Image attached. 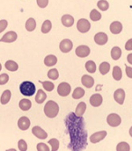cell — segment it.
Returning a JSON list of instances; mask_svg holds the SVG:
<instances>
[{"label":"cell","mask_w":132,"mask_h":151,"mask_svg":"<svg viewBox=\"0 0 132 151\" xmlns=\"http://www.w3.org/2000/svg\"><path fill=\"white\" fill-rule=\"evenodd\" d=\"M86 104L84 102H80L78 104V106H77L76 107V109H75V114L77 116H82L85 110H86Z\"/></svg>","instance_id":"24"},{"label":"cell","mask_w":132,"mask_h":151,"mask_svg":"<svg viewBox=\"0 0 132 151\" xmlns=\"http://www.w3.org/2000/svg\"><path fill=\"white\" fill-rule=\"evenodd\" d=\"M71 86L66 83V82H62L61 84H59L58 88H57V92L59 94V96H68L71 93Z\"/></svg>","instance_id":"6"},{"label":"cell","mask_w":132,"mask_h":151,"mask_svg":"<svg viewBox=\"0 0 132 151\" xmlns=\"http://www.w3.org/2000/svg\"><path fill=\"white\" fill-rule=\"evenodd\" d=\"M82 83L85 88H91L94 85V79L92 77H91L89 75H83L82 78Z\"/></svg>","instance_id":"17"},{"label":"cell","mask_w":132,"mask_h":151,"mask_svg":"<svg viewBox=\"0 0 132 151\" xmlns=\"http://www.w3.org/2000/svg\"><path fill=\"white\" fill-rule=\"evenodd\" d=\"M68 132L71 137L69 148L72 150H82L87 146V131L84 120L75 113H71L65 119Z\"/></svg>","instance_id":"1"},{"label":"cell","mask_w":132,"mask_h":151,"mask_svg":"<svg viewBox=\"0 0 132 151\" xmlns=\"http://www.w3.org/2000/svg\"><path fill=\"white\" fill-rule=\"evenodd\" d=\"M62 23L66 27H71L74 24V18L71 15H64L62 17Z\"/></svg>","instance_id":"18"},{"label":"cell","mask_w":132,"mask_h":151,"mask_svg":"<svg viewBox=\"0 0 132 151\" xmlns=\"http://www.w3.org/2000/svg\"><path fill=\"white\" fill-rule=\"evenodd\" d=\"M84 94H85V91H84L83 88H75V90L72 93V98L74 99H82V96H84Z\"/></svg>","instance_id":"28"},{"label":"cell","mask_w":132,"mask_h":151,"mask_svg":"<svg viewBox=\"0 0 132 151\" xmlns=\"http://www.w3.org/2000/svg\"><path fill=\"white\" fill-rule=\"evenodd\" d=\"M5 67L7 70L11 71V72H15L18 69V65L16 62L13 61V60H8L6 62Z\"/></svg>","instance_id":"23"},{"label":"cell","mask_w":132,"mask_h":151,"mask_svg":"<svg viewBox=\"0 0 132 151\" xmlns=\"http://www.w3.org/2000/svg\"><path fill=\"white\" fill-rule=\"evenodd\" d=\"M127 59H128V62L132 65V53L128 54V57H127Z\"/></svg>","instance_id":"45"},{"label":"cell","mask_w":132,"mask_h":151,"mask_svg":"<svg viewBox=\"0 0 132 151\" xmlns=\"http://www.w3.org/2000/svg\"><path fill=\"white\" fill-rule=\"evenodd\" d=\"M121 49H120L119 47H114L112 49H111V58L112 59L114 60H119L121 57Z\"/></svg>","instance_id":"26"},{"label":"cell","mask_w":132,"mask_h":151,"mask_svg":"<svg viewBox=\"0 0 132 151\" xmlns=\"http://www.w3.org/2000/svg\"><path fill=\"white\" fill-rule=\"evenodd\" d=\"M114 99L119 105H122L125 100V91L121 88H119L114 92Z\"/></svg>","instance_id":"13"},{"label":"cell","mask_w":132,"mask_h":151,"mask_svg":"<svg viewBox=\"0 0 132 151\" xmlns=\"http://www.w3.org/2000/svg\"><path fill=\"white\" fill-rule=\"evenodd\" d=\"M75 53H76V56L79 57V58H86L90 55L91 53V49L89 47L87 46H79L78 47L76 48L75 50Z\"/></svg>","instance_id":"7"},{"label":"cell","mask_w":132,"mask_h":151,"mask_svg":"<svg viewBox=\"0 0 132 151\" xmlns=\"http://www.w3.org/2000/svg\"><path fill=\"white\" fill-rule=\"evenodd\" d=\"M102 96L100 95V94H94L91 96V99H90V103L92 106H100L101 104H102Z\"/></svg>","instance_id":"16"},{"label":"cell","mask_w":132,"mask_h":151,"mask_svg":"<svg viewBox=\"0 0 132 151\" xmlns=\"http://www.w3.org/2000/svg\"><path fill=\"white\" fill-rule=\"evenodd\" d=\"M52 28V23L50 20H45V22L43 23V26H42V28H41V31L43 32V34H46L48 32H50Z\"/></svg>","instance_id":"30"},{"label":"cell","mask_w":132,"mask_h":151,"mask_svg":"<svg viewBox=\"0 0 132 151\" xmlns=\"http://www.w3.org/2000/svg\"><path fill=\"white\" fill-rule=\"evenodd\" d=\"M125 48L128 51H131L132 50V38L127 41L126 45H125Z\"/></svg>","instance_id":"43"},{"label":"cell","mask_w":132,"mask_h":151,"mask_svg":"<svg viewBox=\"0 0 132 151\" xmlns=\"http://www.w3.org/2000/svg\"><path fill=\"white\" fill-rule=\"evenodd\" d=\"M18 127L21 129V130H27L30 127V120L29 118L26 116H22L18 119L17 122Z\"/></svg>","instance_id":"14"},{"label":"cell","mask_w":132,"mask_h":151,"mask_svg":"<svg viewBox=\"0 0 132 151\" xmlns=\"http://www.w3.org/2000/svg\"><path fill=\"white\" fill-rule=\"evenodd\" d=\"M18 149L20 151H26L27 150V144L24 139H20L18 141Z\"/></svg>","instance_id":"38"},{"label":"cell","mask_w":132,"mask_h":151,"mask_svg":"<svg viewBox=\"0 0 132 151\" xmlns=\"http://www.w3.org/2000/svg\"><path fill=\"white\" fill-rule=\"evenodd\" d=\"M85 68L86 70L89 72V73H94L96 71V65L93 61L90 60V61H87L85 64Z\"/></svg>","instance_id":"32"},{"label":"cell","mask_w":132,"mask_h":151,"mask_svg":"<svg viewBox=\"0 0 132 151\" xmlns=\"http://www.w3.org/2000/svg\"><path fill=\"white\" fill-rule=\"evenodd\" d=\"M9 80V76L7 74H1L0 75V85H5Z\"/></svg>","instance_id":"39"},{"label":"cell","mask_w":132,"mask_h":151,"mask_svg":"<svg viewBox=\"0 0 132 151\" xmlns=\"http://www.w3.org/2000/svg\"><path fill=\"white\" fill-rule=\"evenodd\" d=\"M97 6L101 11H106V10L109 9V6L108 1H106V0H100V1L98 2Z\"/></svg>","instance_id":"37"},{"label":"cell","mask_w":132,"mask_h":151,"mask_svg":"<svg viewBox=\"0 0 132 151\" xmlns=\"http://www.w3.org/2000/svg\"><path fill=\"white\" fill-rule=\"evenodd\" d=\"M77 29H78L81 33H87V32L91 29V23L87 19L82 18L77 22Z\"/></svg>","instance_id":"5"},{"label":"cell","mask_w":132,"mask_h":151,"mask_svg":"<svg viewBox=\"0 0 132 151\" xmlns=\"http://www.w3.org/2000/svg\"><path fill=\"white\" fill-rule=\"evenodd\" d=\"M129 135H130V137H132V127H131L130 129H129Z\"/></svg>","instance_id":"46"},{"label":"cell","mask_w":132,"mask_h":151,"mask_svg":"<svg viewBox=\"0 0 132 151\" xmlns=\"http://www.w3.org/2000/svg\"><path fill=\"white\" fill-rule=\"evenodd\" d=\"M112 77L115 80L119 81L122 78V71H121V68L119 67L116 66L113 68V70H112Z\"/></svg>","instance_id":"25"},{"label":"cell","mask_w":132,"mask_h":151,"mask_svg":"<svg viewBox=\"0 0 132 151\" xmlns=\"http://www.w3.org/2000/svg\"><path fill=\"white\" fill-rule=\"evenodd\" d=\"M59 47H60V50L62 53H68L72 49L73 45H72V42L70 39H63L60 43Z\"/></svg>","instance_id":"8"},{"label":"cell","mask_w":132,"mask_h":151,"mask_svg":"<svg viewBox=\"0 0 132 151\" xmlns=\"http://www.w3.org/2000/svg\"><path fill=\"white\" fill-rule=\"evenodd\" d=\"M31 106H32V103L29 99H24L20 100V102H19V107L21 109V110H23V111L29 110L31 109Z\"/></svg>","instance_id":"19"},{"label":"cell","mask_w":132,"mask_h":151,"mask_svg":"<svg viewBox=\"0 0 132 151\" xmlns=\"http://www.w3.org/2000/svg\"><path fill=\"white\" fill-rule=\"evenodd\" d=\"M39 82L43 85V88H45L48 92L53 91V88H54V84L53 82H51V81H39Z\"/></svg>","instance_id":"31"},{"label":"cell","mask_w":132,"mask_h":151,"mask_svg":"<svg viewBox=\"0 0 132 151\" xmlns=\"http://www.w3.org/2000/svg\"><path fill=\"white\" fill-rule=\"evenodd\" d=\"M99 69H100L101 74L106 75V74H108V72L109 70H111V65H109L108 62H102L100 65V68H99Z\"/></svg>","instance_id":"29"},{"label":"cell","mask_w":132,"mask_h":151,"mask_svg":"<svg viewBox=\"0 0 132 151\" xmlns=\"http://www.w3.org/2000/svg\"><path fill=\"white\" fill-rule=\"evenodd\" d=\"M7 25H8V23L6 20H5V19L0 20V33L3 32L7 27Z\"/></svg>","instance_id":"42"},{"label":"cell","mask_w":132,"mask_h":151,"mask_svg":"<svg viewBox=\"0 0 132 151\" xmlns=\"http://www.w3.org/2000/svg\"><path fill=\"white\" fill-rule=\"evenodd\" d=\"M11 96H12V94H11L10 90H5L1 96V99H0V103L2 105H6L10 101Z\"/></svg>","instance_id":"21"},{"label":"cell","mask_w":132,"mask_h":151,"mask_svg":"<svg viewBox=\"0 0 132 151\" xmlns=\"http://www.w3.org/2000/svg\"><path fill=\"white\" fill-rule=\"evenodd\" d=\"M94 41L97 45L100 46H103L108 42V36L106 33H103V32H100V33H97L94 36Z\"/></svg>","instance_id":"9"},{"label":"cell","mask_w":132,"mask_h":151,"mask_svg":"<svg viewBox=\"0 0 132 151\" xmlns=\"http://www.w3.org/2000/svg\"><path fill=\"white\" fill-rule=\"evenodd\" d=\"M59 113V106L56 102L50 100L45 106V114L47 117L53 118L55 117Z\"/></svg>","instance_id":"3"},{"label":"cell","mask_w":132,"mask_h":151,"mask_svg":"<svg viewBox=\"0 0 132 151\" xmlns=\"http://www.w3.org/2000/svg\"><path fill=\"white\" fill-rule=\"evenodd\" d=\"M46 98H47V96H46L45 92L43 91V89H39L37 91L36 96H35V101L38 104H42V103L45 102V100L46 99Z\"/></svg>","instance_id":"20"},{"label":"cell","mask_w":132,"mask_h":151,"mask_svg":"<svg viewBox=\"0 0 132 151\" xmlns=\"http://www.w3.org/2000/svg\"><path fill=\"white\" fill-rule=\"evenodd\" d=\"M36 2L40 8H45L47 6V5L49 3V0H36Z\"/></svg>","instance_id":"41"},{"label":"cell","mask_w":132,"mask_h":151,"mask_svg":"<svg viewBox=\"0 0 132 151\" xmlns=\"http://www.w3.org/2000/svg\"><path fill=\"white\" fill-rule=\"evenodd\" d=\"M90 17L92 21H98L101 18V14L99 11H97L96 9H92L90 14Z\"/></svg>","instance_id":"35"},{"label":"cell","mask_w":132,"mask_h":151,"mask_svg":"<svg viewBox=\"0 0 132 151\" xmlns=\"http://www.w3.org/2000/svg\"><path fill=\"white\" fill-rule=\"evenodd\" d=\"M57 63V58L53 55H49L45 58V64L46 67H53Z\"/></svg>","instance_id":"22"},{"label":"cell","mask_w":132,"mask_h":151,"mask_svg":"<svg viewBox=\"0 0 132 151\" xmlns=\"http://www.w3.org/2000/svg\"><path fill=\"white\" fill-rule=\"evenodd\" d=\"M122 24L119 21H114V22L111 23V27H109V31L114 35H118L122 31Z\"/></svg>","instance_id":"15"},{"label":"cell","mask_w":132,"mask_h":151,"mask_svg":"<svg viewBox=\"0 0 132 151\" xmlns=\"http://www.w3.org/2000/svg\"><path fill=\"white\" fill-rule=\"evenodd\" d=\"M32 132H33V134H34L39 139H45L47 137V136H48V134L45 130H43V128H41L38 126H35V127H33Z\"/></svg>","instance_id":"12"},{"label":"cell","mask_w":132,"mask_h":151,"mask_svg":"<svg viewBox=\"0 0 132 151\" xmlns=\"http://www.w3.org/2000/svg\"><path fill=\"white\" fill-rule=\"evenodd\" d=\"M1 69H2V66H1V64H0V71H1Z\"/></svg>","instance_id":"47"},{"label":"cell","mask_w":132,"mask_h":151,"mask_svg":"<svg viewBox=\"0 0 132 151\" xmlns=\"http://www.w3.org/2000/svg\"><path fill=\"white\" fill-rule=\"evenodd\" d=\"M118 151H129L130 150V147L128 143L126 142H120L118 144L117 148Z\"/></svg>","instance_id":"36"},{"label":"cell","mask_w":132,"mask_h":151,"mask_svg":"<svg viewBox=\"0 0 132 151\" xmlns=\"http://www.w3.org/2000/svg\"><path fill=\"white\" fill-rule=\"evenodd\" d=\"M36 148H37L38 151H49L50 150L49 147L46 144H45V143H39V144H37V147Z\"/></svg>","instance_id":"40"},{"label":"cell","mask_w":132,"mask_h":151,"mask_svg":"<svg viewBox=\"0 0 132 151\" xmlns=\"http://www.w3.org/2000/svg\"><path fill=\"white\" fill-rule=\"evenodd\" d=\"M107 136V132L106 131H99V132H96L94 134H92L91 137H90V141L93 144L95 143H98L101 141L102 139H104V137Z\"/></svg>","instance_id":"10"},{"label":"cell","mask_w":132,"mask_h":151,"mask_svg":"<svg viewBox=\"0 0 132 151\" xmlns=\"http://www.w3.org/2000/svg\"><path fill=\"white\" fill-rule=\"evenodd\" d=\"M36 27V22H35V20L34 18H29L27 21H26V28L27 31L29 32H32V31H34Z\"/></svg>","instance_id":"27"},{"label":"cell","mask_w":132,"mask_h":151,"mask_svg":"<svg viewBox=\"0 0 132 151\" xmlns=\"http://www.w3.org/2000/svg\"><path fill=\"white\" fill-rule=\"evenodd\" d=\"M47 76L48 78L52 80H56L58 78H59V73H58V70L56 68H53V69H50L47 73Z\"/></svg>","instance_id":"33"},{"label":"cell","mask_w":132,"mask_h":151,"mask_svg":"<svg viewBox=\"0 0 132 151\" xmlns=\"http://www.w3.org/2000/svg\"><path fill=\"white\" fill-rule=\"evenodd\" d=\"M48 144L52 147V151H57L59 149V140L56 138H52L48 141Z\"/></svg>","instance_id":"34"},{"label":"cell","mask_w":132,"mask_h":151,"mask_svg":"<svg viewBox=\"0 0 132 151\" xmlns=\"http://www.w3.org/2000/svg\"><path fill=\"white\" fill-rule=\"evenodd\" d=\"M107 123L111 127H118L120 125V123H121V117L116 113L109 114L107 117Z\"/></svg>","instance_id":"4"},{"label":"cell","mask_w":132,"mask_h":151,"mask_svg":"<svg viewBox=\"0 0 132 151\" xmlns=\"http://www.w3.org/2000/svg\"><path fill=\"white\" fill-rule=\"evenodd\" d=\"M20 92L23 96H32L35 93V86L31 81H24L19 87Z\"/></svg>","instance_id":"2"},{"label":"cell","mask_w":132,"mask_h":151,"mask_svg":"<svg viewBox=\"0 0 132 151\" xmlns=\"http://www.w3.org/2000/svg\"><path fill=\"white\" fill-rule=\"evenodd\" d=\"M125 70H126V74L128 76V78H132V68L130 67H125Z\"/></svg>","instance_id":"44"},{"label":"cell","mask_w":132,"mask_h":151,"mask_svg":"<svg viewBox=\"0 0 132 151\" xmlns=\"http://www.w3.org/2000/svg\"><path fill=\"white\" fill-rule=\"evenodd\" d=\"M17 39V34L14 31H9L6 34L3 36V37L0 39V42H6V43H12Z\"/></svg>","instance_id":"11"}]
</instances>
